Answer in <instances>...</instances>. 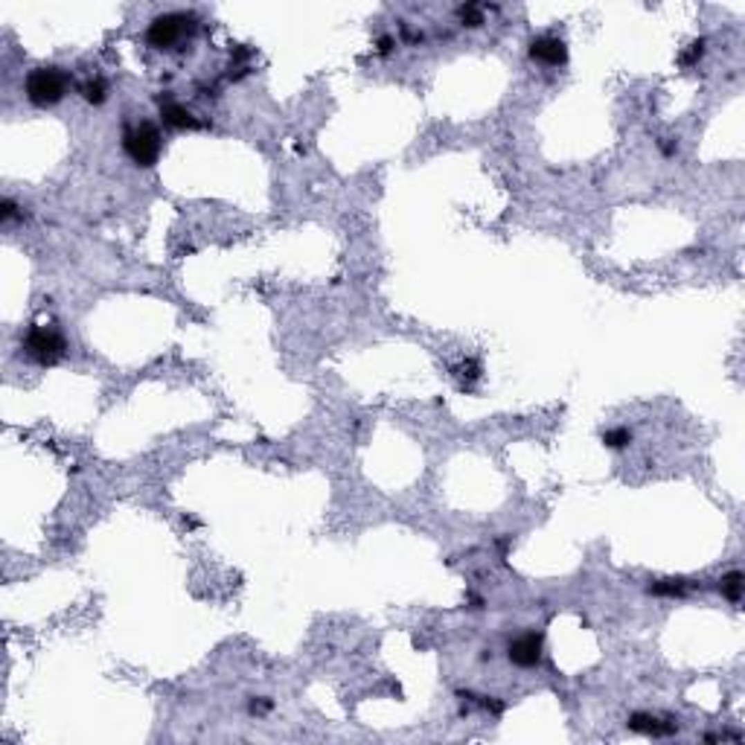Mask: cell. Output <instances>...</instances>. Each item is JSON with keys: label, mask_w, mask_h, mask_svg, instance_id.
I'll use <instances>...</instances> for the list:
<instances>
[{"label": "cell", "mask_w": 745, "mask_h": 745, "mask_svg": "<svg viewBox=\"0 0 745 745\" xmlns=\"http://www.w3.org/2000/svg\"><path fill=\"white\" fill-rule=\"evenodd\" d=\"M603 443H606L609 448H614V452L617 448H626L632 443V431L623 428V425L620 428H609V431H603Z\"/></svg>", "instance_id": "7c38bea8"}, {"label": "cell", "mask_w": 745, "mask_h": 745, "mask_svg": "<svg viewBox=\"0 0 745 745\" xmlns=\"http://www.w3.org/2000/svg\"><path fill=\"white\" fill-rule=\"evenodd\" d=\"M158 105H160V117L166 125H172V129H199V120L181 102H175L172 96H160Z\"/></svg>", "instance_id": "52a82bcc"}, {"label": "cell", "mask_w": 745, "mask_h": 745, "mask_svg": "<svg viewBox=\"0 0 745 745\" xmlns=\"http://www.w3.org/2000/svg\"><path fill=\"white\" fill-rule=\"evenodd\" d=\"M122 149L137 166H154L160 158V131L151 122H140L125 131Z\"/></svg>", "instance_id": "7a4b0ae2"}, {"label": "cell", "mask_w": 745, "mask_h": 745, "mask_svg": "<svg viewBox=\"0 0 745 745\" xmlns=\"http://www.w3.org/2000/svg\"><path fill=\"white\" fill-rule=\"evenodd\" d=\"M722 585V594L730 600V603H739L742 600V588H745V576L739 573V571H730V573H725L722 580H719Z\"/></svg>", "instance_id": "30bf717a"}, {"label": "cell", "mask_w": 745, "mask_h": 745, "mask_svg": "<svg viewBox=\"0 0 745 745\" xmlns=\"http://www.w3.org/2000/svg\"><path fill=\"white\" fill-rule=\"evenodd\" d=\"M24 349H26V356H30L33 361L47 367V364L62 361L64 349H67V341H64V335L55 332L53 326H33L30 332L24 335Z\"/></svg>", "instance_id": "3957f363"}, {"label": "cell", "mask_w": 745, "mask_h": 745, "mask_svg": "<svg viewBox=\"0 0 745 745\" xmlns=\"http://www.w3.org/2000/svg\"><path fill=\"white\" fill-rule=\"evenodd\" d=\"M393 47H396V38H393V35H382V38L376 41V50L382 53V55H387Z\"/></svg>", "instance_id": "e0dca14e"}, {"label": "cell", "mask_w": 745, "mask_h": 745, "mask_svg": "<svg viewBox=\"0 0 745 745\" xmlns=\"http://www.w3.org/2000/svg\"><path fill=\"white\" fill-rule=\"evenodd\" d=\"M460 370H463L460 376H466V378H477V376H481V367H477V361H475V358L463 361V367H460Z\"/></svg>", "instance_id": "ac0fdd59"}, {"label": "cell", "mask_w": 745, "mask_h": 745, "mask_svg": "<svg viewBox=\"0 0 745 745\" xmlns=\"http://www.w3.org/2000/svg\"><path fill=\"white\" fill-rule=\"evenodd\" d=\"M192 18L190 15H158L151 24H149V33H146V41L151 47H172L175 41H181V35L190 33Z\"/></svg>", "instance_id": "277c9868"}, {"label": "cell", "mask_w": 745, "mask_h": 745, "mask_svg": "<svg viewBox=\"0 0 745 745\" xmlns=\"http://www.w3.org/2000/svg\"><path fill=\"white\" fill-rule=\"evenodd\" d=\"M457 18L463 21V26H481L484 24V6L477 3H463L457 9Z\"/></svg>", "instance_id": "4fadbf2b"}, {"label": "cell", "mask_w": 745, "mask_h": 745, "mask_svg": "<svg viewBox=\"0 0 745 745\" xmlns=\"http://www.w3.org/2000/svg\"><path fill=\"white\" fill-rule=\"evenodd\" d=\"M271 705H274V701H271V699H265V696L250 699V713H268Z\"/></svg>", "instance_id": "2e32d148"}, {"label": "cell", "mask_w": 745, "mask_h": 745, "mask_svg": "<svg viewBox=\"0 0 745 745\" xmlns=\"http://www.w3.org/2000/svg\"><path fill=\"white\" fill-rule=\"evenodd\" d=\"M507 655L515 667H524V670L539 667L542 664V635L539 632H524L522 638H515L510 643Z\"/></svg>", "instance_id": "5b68a950"}, {"label": "cell", "mask_w": 745, "mask_h": 745, "mask_svg": "<svg viewBox=\"0 0 745 745\" xmlns=\"http://www.w3.org/2000/svg\"><path fill=\"white\" fill-rule=\"evenodd\" d=\"M658 149H661V151H664L667 158H670V154H676V149H679V146H676V140L664 137V140H658Z\"/></svg>", "instance_id": "d6986e66"}, {"label": "cell", "mask_w": 745, "mask_h": 745, "mask_svg": "<svg viewBox=\"0 0 745 745\" xmlns=\"http://www.w3.org/2000/svg\"><path fill=\"white\" fill-rule=\"evenodd\" d=\"M701 53H705V38H699V41H693V44H690V50H687V53L681 55V64H684V67H690V64H696V62L701 59Z\"/></svg>", "instance_id": "5bb4252c"}, {"label": "cell", "mask_w": 745, "mask_h": 745, "mask_svg": "<svg viewBox=\"0 0 745 745\" xmlns=\"http://www.w3.org/2000/svg\"><path fill=\"white\" fill-rule=\"evenodd\" d=\"M687 588H690V582L681 580V576H679V580H676V576H667V580L650 582V594H655V597H684Z\"/></svg>", "instance_id": "9c48e42d"}, {"label": "cell", "mask_w": 745, "mask_h": 745, "mask_svg": "<svg viewBox=\"0 0 745 745\" xmlns=\"http://www.w3.org/2000/svg\"><path fill=\"white\" fill-rule=\"evenodd\" d=\"M24 91H26V100L38 108H47V105H55L64 100L67 93V76L62 73L59 67H35L30 76L24 82Z\"/></svg>", "instance_id": "6da1fadb"}, {"label": "cell", "mask_w": 745, "mask_h": 745, "mask_svg": "<svg viewBox=\"0 0 745 745\" xmlns=\"http://www.w3.org/2000/svg\"><path fill=\"white\" fill-rule=\"evenodd\" d=\"M24 213H21V207L12 201V199H3V204H0V219L3 221H15V219H21Z\"/></svg>", "instance_id": "9a60e30c"}, {"label": "cell", "mask_w": 745, "mask_h": 745, "mask_svg": "<svg viewBox=\"0 0 745 745\" xmlns=\"http://www.w3.org/2000/svg\"><path fill=\"white\" fill-rule=\"evenodd\" d=\"M82 96H85V102L91 105H102L108 100V88H105V82L102 79H91L82 85Z\"/></svg>", "instance_id": "8fae6325"}, {"label": "cell", "mask_w": 745, "mask_h": 745, "mask_svg": "<svg viewBox=\"0 0 745 745\" xmlns=\"http://www.w3.org/2000/svg\"><path fill=\"white\" fill-rule=\"evenodd\" d=\"M530 59L533 62H542V64H551V67H559L568 62V47L565 41L556 38V35H539L530 41Z\"/></svg>", "instance_id": "8992f818"}, {"label": "cell", "mask_w": 745, "mask_h": 745, "mask_svg": "<svg viewBox=\"0 0 745 745\" xmlns=\"http://www.w3.org/2000/svg\"><path fill=\"white\" fill-rule=\"evenodd\" d=\"M626 725L632 730H638V734H650V737H670L679 730L676 722H661L658 716H650V713H632Z\"/></svg>", "instance_id": "ba28073f"}]
</instances>
